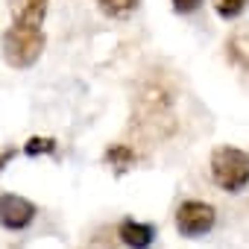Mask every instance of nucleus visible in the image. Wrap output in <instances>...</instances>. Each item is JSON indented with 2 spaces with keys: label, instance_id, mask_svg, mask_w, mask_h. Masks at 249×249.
<instances>
[{
  "label": "nucleus",
  "instance_id": "2",
  "mask_svg": "<svg viewBox=\"0 0 249 249\" xmlns=\"http://www.w3.org/2000/svg\"><path fill=\"white\" fill-rule=\"evenodd\" d=\"M211 179L226 194H240L249 185V153L237 147H217L211 153Z\"/></svg>",
  "mask_w": 249,
  "mask_h": 249
},
{
  "label": "nucleus",
  "instance_id": "6",
  "mask_svg": "<svg viewBox=\"0 0 249 249\" xmlns=\"http://www.w3.org/2000/svg\"><path fill=\"white\" fill-rule=\"evenodd\" d=\"M117 237H120L123 246H129V249H150L153 240H156V226L153 223H141L135 217H126L117 226Z\"/></svg>",
  "mask_w": 249,
  "mask_h": 249
},
{
  "label": "nucleus",
  "instance_id": "12",
  "mask_svg": "<svg viewBox=\"0 0 249 249\" xmlns=\"http://www.w3.org/2000/svg\"><path fill=\"white\" fill-rule=\"evenodd\" d=\"M15 156H18V147H6L3 153H0V170H3V167H6V164L15 159Z\"/></svg>",
  "mask_w": 249,
  "mask_h": 249
},
{
  "label": "nucleus",
  "instance_id": "3",
  "mask_svg": "<svg viewBox=\"0 0 249 249\" xmlns=\"http://www.w3.org/2000/svg\"><path fill=\"white\" fill-rule=\"evenodd\" d=\"M176 231L182 237H202L214 229L217 223V211L211 202H202V199H185L179 208H176Z\"/></svg>",
  "mask_w": 249,
  "mask_h": 249
},
{
  "label": "nucleus",
  "instance_id": "1",
  "mask_svg": "<svg viewBox=\"0 0 249 249\" xmlns=\"http://www.w3.org/2000/svg\"><path fill=\"white\" fill-rule=\"evenodd\" d=\"M44 44H47V36L44 30H30V27H15L9 24L3 38H0V53H3L6 65L9 68H33L41 53H44Z\"/></svg>",
  "mask_w": 249,
  "mask_h": 249
},
{
  "label": "nucleus",
  "instance_id": "10",
  "mask_svg": "<svg viewBox=\"0 0 249 249\" xmlns=\"http://www.w3.org/2000/svg\"><path fill=\"white\" fill-rule=\"evenodd\" d=\"M249 6V0H214V12L223 21H231L237 15H243V9Z\"/></svg>",
  "mask_w": 249,
  "mask_h": 249
},
{
  "label": "nucleus",
  "instance_id": "7",
  "mask_svg": "<svg viewBox=\"0 0 249 249\" xmlns=\"http://www.w3.org/2000/svg\"><path fill=\"white\" fill-rule=\"evenodd\" d=\"M103 161H106V164H111L117 173H126L129 167H135L138 156H135V150H132V147H126V144H111V147L103 153Z\"/></svg>",
  "mask_w": 249,
  "mask_h": 249
},
{
  "label": "nucleus",
  "instance_id": "8",
  "mask_svg": "<svg viewBox=\"0 0 249 249\" xmlns=\"http://www.w3.org/2000/svg\"><path fill=\"white\" fill-rule=\"evenodd\" d=\"M141 0H97V6L106 18H126L138 9Z\"/></svg>",
  "mask_w": 249,
  "mask_h": 249
},
{
  "label": "nucleus",
  "instance_id": "4",
  "mask_svg": "<svg viewBox=\"0 0 249 249\" xmlns=\"http://www.w3.org/2000/svg\"><path fill=\"white\" fill-rule=\"evenodd\" d=\"M38 208L36 202H30L27 196L18 194H0V226L9 231H21L36 220Z\"/></svg>",
  "mask_w": 249,
  "mask_h": 249
},
{
  "label": "nucleus",
  "instance_id": "9",
  "mask_svg": "<svg viewBox=\"0 0 249 249\" xmlns=\"http://www.w3.org/2000/svg\"><path fill=\"white\" fill-rule=\"evenodd\" d=\"M59 150V144H56V138H50V135H33L27 144H24V156H53Z\"/></svg>",
  "mask_w": 249,
  "mask_h": 249
},
{
  "label": "nucleus",
  "instance_id": "11",
  "mask_svg": "<svg viewBox=\"0 0 249 249\" xmlns=\"http://www.w3.org/2000/svg\"><path fill=\"white\" fill-rule=\"evenodd\" d=\"M170 3H173V9L179 15H191V12H196L202 6V0H170Z\"/></svg>",
  "mask_w": 249,
  "mask_h": 249
},
{
  "label": "nucleus",
  "instance_id": "5",
  "mask_svg": "<svg viewBox=\"0 0 249 249\" xmlns=\"http://www.w3.org/2000/svg\"><path fill=\"white\" fill-rule=\"evenodd\" d=\"M47 3L50 0H9L12 24L15 27H30V30H44Z\"/></svg>",
  "mask_w": 249,
  "mask_h": 249
}]
</instances>
